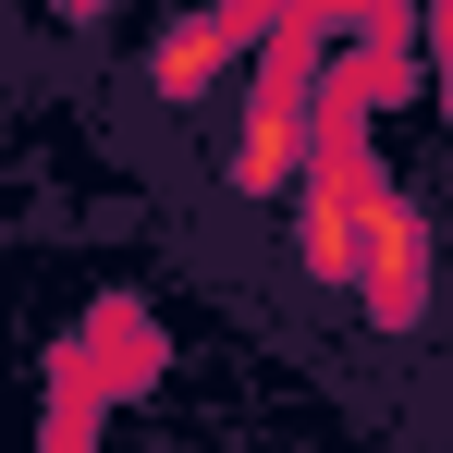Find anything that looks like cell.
I'll return each instance as SVG.
<instances>
[{"label":"cell","mask_w":453,"mask_h":453,"mask_svg":"<svg viewBox=\"0 0 453 453\" xmlns=\"http://www.w3.org/2000/svg\"><path fill=\"white\" fill-rule=\"evenodd\" d=\"M257 50H270V62L245 74V123H233V184H245V196H282V184L306 172V135H319V86H306V62H319V50H306V25H295V12H282V25H270Z\"/></svg>","instance_id":"obj_1"},{"label":"cell","mask_w":453,"mask_h":453,"mask_svg":"<svg viewBox=\"0 0 453 453\" xmlns=\"http://www.w3.org/2000/svg\"><path fill=\"white\" fill-rule=\"evenodd\" d=\"M356 319L368 331H417L429 319V209L404 172L368 184V221H356Z\"/></svg>","instance_id":"obj_2"},{"label":"cell","mask_w":453,"mask_h":453,"mask_svg":"<svg viewBox=\"0 0 453 453\" xmlns=\"http://www.w3.org/2000/svg\"><path fill=\"white\" fill-rule=\"evenodd\" d=\"M270 25H282V0H209V12H184V25L148 37V86L159 98H209V86H233V62H245Z\"/></svg>","instance_id":"obj_3"}]
</instances>
